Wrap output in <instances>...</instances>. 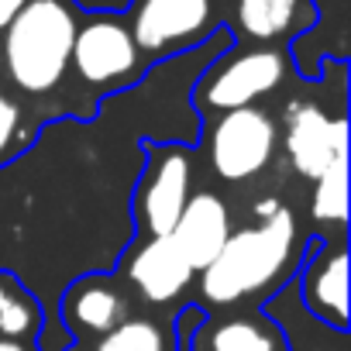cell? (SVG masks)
<instances>
[{
  "label": "cell",
  "mask_w": 351,
  "mask_h": 351,
  "mask_svg": "<svg viewBox=\"0 0 351 351\" xmlns=\"http://www.w3.org/2000/svg\"><path fill=\"white\" fill-rule=\"evenodd\" d=\"M306 238L293 210L276 207L231 231L217 258L200 269V306H255L276 296L300 269Z\"/></svg>",
  "instance_id": "obj_1"
},
{
  "label": "cell",
  "mask_w": 351,
  "mask_h": 351,
  "mask_svg": "<svg viewBox=\"0 0 351 351\" xmlns=\"http://www.w3.org/2000/svg\"><path fill=\"white\" fill-rule=\"evenodd\" d=\"M80 14L73 0H28L4 28V66L11 83L42 97L56 90L69 69Z\"/></svg>",
  "instance_id": "obj_2"
},
{
  "label": "cell",
  "mask_w": 351,
  "mask_h": 351,
  "mask_svg": "<svg viewBox=\"0 0 351 351\" xmlns=\"http://www.w3.org/2000/svg\"><path fill=\"white\" fill-rule=\"evenodd\" d=\"M289 62L286 52L276 45H252V49H224L214 56L190 86V107L204 117L255 107L262 97L279 90L286 80Z\"/></svg>",
  "instance_id": "obj_3"
},
{
  "label": "cell",
  "mask_w": 351,
  "mask_h": 351,
  "mask_svg": "<svg viewBox=\"0 0 351 351\" xmlns=\"http://www.w3.org/2000/svg\"><path fill=\"white\" fill-rule=\"evenodd\" d=\"M207 162L221 183H252L262 176L279 148V124L262 107H238L200 121Z\"/></svg>",
  "instance_id": "obj_4"
},
{
  "label": "cell",
  "mask_w": 351,
  "mask_h": 351,
  "mask_svg": "<svg viewBox=\"0 0 351 351\" xmlns=\"http://www.w3.org/2000/svg\"><path fill=\"white\" fill-rule=\"evenodd\" d=\"M141 148V176L131 197L134 231L148 238H169L190 200V148L180 141H138Z\"/></svg>",
  "instance_id": "obj_5"
},
{
  "label": "cell",
  "mask_w": 351,
  "mask_h": 351,
  "mask_svg": "<svg viewBox=\"0 0 351 351\" xmlns=\"http://www.w3.org/2000/svg\"><path fill=\"white\" fill-rule=\"evenodd\" d=\"M69 66L76 69L80 83L124 93L131 83L141 80V52L131 38V28L117 14H93L76 28Z\"/></svg>",
  "instance_id": "obj_6"
},
{
  "label": "cell",
  "mask_w": 351,
  "mask_h": 351,
  "mask_svg": "<svg viewBox=\"0 0 351 351\" xmlns=\"http://www.w3.org/2000/svg\"><path fill=\"white\" fill-rule=\"evenodd\" d=\"M128 28L141 56H180L217 32L214 0H134Z\"/></svg>",
  "instance_id": "obj_7"
},
{
  "label": "cell",
  "mask_w": 351,
  "mask_h": 351,
  "mask_svg": "<svg viewBox=\"0 0 351 351\" xmlns=\"http://www.w3.org/2000/svg\"><path fill=\"white\" fill-rule=\"evenodd\" d=\"M296 279V296L306 317L330 330H348V248L344 234L337 238H313L306 241L300 272Z\"/></svg>",
  "instance_id": "obj_8"
},
{
  "label": "cell",
  "mask_w": 351,
  "mask_h": 351,
  "mask_svg": "<svg viewBox=\"0 0 351 351\" xmlns=\"http://www.w3.org/2000/svg\"><path fill=\"white\" fill-rule=\"evenodd\" d=\"M282 148L300 180L313 183L317 176L348 155V117L344 110L327 114L313 100H293L286 107V124H282Z\"/></svg>",
  "instance_id": "obj_9"
},
{
  "label": "cell",
  "mask_w": 351,
  "mask_h": 351,
  "mask_svg": "<svg viewBox=\"0 0 351 351\" xmlns=\"http://www.w3.org/2000/svg\"><path fill=\"white\" fill-rule=\"evenodd\" d=\"M121 269L128 282L138 289V296L155 306L176 303L193 286V276H197L169 238H145L131 245L121 258Z\"/></svg>",
  "instance_id": "obj_10"
},
{
  "label": "cell",
  "mask_w": 351,
  "mask_h": 351,
  "mask_svg": "<svg viewBox=\"0 0 351 351\" xmlns=\"http://www.w3.org/2000/svg\"><path fill=\"white\" fill-rule=\"evenodd\" d=\"M128 317H131V306L124 293L104 272L80 276L59 296V324L66 327L69 337H90V334L104 337Z\"/></svg>",
  "instance_id": "obj_11"
},
{
  "label": "cell",
  "mask_w": 351,
  "mask_h": 351,
  "mask_svg": "<svg viewBox=\"0 0 351 351\" xmlns=\"http://www.w3.org/2000/svg\"><path fill=\"white\" fill-rule=\"evenodd\" d=\"M228 238H231V210L210 190L190 193L180 221L169 231V241L176 245V252L186 258V265L193 272L207 269L217 258V252L224 248Z\"/></svg>",
  "instance_id": "obj_12"
},
{
  "label": "cell",
  "mask_w": 351,
  "mask_h": 351,
  "mask_svg": "<svg viewBox=\"0 0 351 351\" xmlns=\"http://www.w3.org/2000/svg\"><path fill=\"white\" fill-rule=\"evenodd\" d=\"M317 21L313 0H234V32L255 45L303 38Z\"/></svg>",
  "instance_id": "obj_13"
},
{
  "label": "cell",
  "mask_w": 351,
  "mask_h": 351,
  "mask_svg": "<svg viewBox=\"0 0 351 351\" xmlns=\"http://www.w3.org/2000/svg\"><path fill=\"white\" fill-rule=\"evenodd\" d=\"M207 351H289V337L262 317H231L207 334Z\"/></svg>",
  "instance_id": "obj_14"
},
{
  "label": "cell",
  "mask_w": 351,
  "mask_h": 351,
  "mask_svg": "<svg viewBox=\"0 0 351 351\" xmlns=\"http://www.w3.org/2000/svg\"><path fill=\"white\" fill-rule=\"evenodd\" d=\"M310 217L317 228H330L334 234L344 231L348 221V155L330 162L317 180H313V197H310Z\"/></svg>",
  "instance_id": "obj_15"
},
{
  "label": "cell",
  "mask_w": 351,
  "mask_h": 351,
  "mask_svg": "<svg viewBox=\"0 0 351 351\" xmlns=\"http://www.w3.org/2000/svg\"><path fill=\"white\" fill-rule=\"evenodd\" d=\"M93 351H169V337L162 324L145 317H128L114 330H107Z\"/></svg>",
  "instance_id": "obj_16"
},
{
  "label": "cell",
  "mask_w": 351,
  "mask_h": 351,
  "mask_svg": "<svg viewBox=\"0 0 351 351\" xmlns=\"http://www.w3.org/2000/svg\"><path fill=\"white\" fill-rule=\"evenodd\" d=\"M42 324H45V310H42L32 286H25L4 310H0V337H8V341L35 344L38 334H42Z\"/></svg>",
  "instance_id": "obj_17"
},
{
  "label": "cell",
  "mask_w": 351,
  "mask_h": 351,
  "mask_svg": "<svg viewBox=\"0 0 351 351\" xmlns=\"http://www.w3.org/2000/svg\"><path fill=\"white\" fill-rule=\"evenodd\" d=\"M207 327V306L186 303L172 320V351H193L197 334Z\"/></svg>",
  "instance_id": "obj_18"
},
{
  "label": "cell",
  "mask_w": 351,
  "mask_h": 351,
  "mask_svg": "<svg viewBox=\"0 0 351 351\" xmlns=\"http://www.w3.org/2000/svg\"><path fill=\"white\" fill-rule=\"evenodd\" d=\"M18 131H21V107L0 93V162L11 158V148L18 141Z\"/></svg>",
  "instance_id": "obj_19"
},
{
  "label": "cell",
  "mask_w": 351,
  "mask_h": 351,
  "mask_svg": "<svg viewBox=\"0 0 351 351\" xmlns=\"http://www.w3.org/2000/svg\"><path fill=\"white\" fill-rule=\"evenodd\" d=\"M21 289H25V282H21L14 272L0 269V310H4V306H8V303H11L18 293H21Z\"/></svg>",
  "instance_id": "obj_20"
},
{
  "label": "cell",
  "mask_w": 351,
  "mask_h": 351,
  "mask_svg": "<svg viewBox=\"0 0 351 351\" xmlns=\"http://www.w3.org/2000/svg\"><path fill=\"white\" fill-rule=\"evenodd\" d=\"M25 4H28V0H0V32L14 21V14H18Z\"/></svg>",
  "instance_id": "obj_21"
},
{
  "label": "cell",
  "mask_w": 351,
  "mask_h": 351,
  "mask_svg": "<svg viewBox=\"0 0 351 351\" xmlns=\"http://www.w3.org/2000/svg\"><path fill=\"white\" fill-rule=\"evenodd\" d=\"M0 351H35V344H25V341H8V337H0Z\"/></svg>",
  "instance_id": "obj_22"
}]
</instances>
